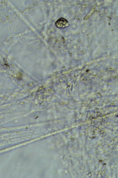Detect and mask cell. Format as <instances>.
<instances>
[{
	"label": "cell",
	"mask_w": 118,
	"mask_h": 178,
	"mask_svg": "<svg viewBox=\"0 0 118 178\" xmlns=\"http://www.w3.org/2000/svg\"><path fill=\"white\" fill-rule=\"evenodd\" d=\"M55 24L57 28L60 29L65 28L69 26L68 21L63 17H61L57 20Z\"/></svg>",
	"instance_id": "6da1fadb"
}]
</instances>
